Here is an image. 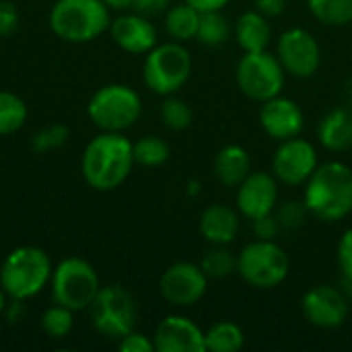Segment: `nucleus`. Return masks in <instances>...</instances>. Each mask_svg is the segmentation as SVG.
<instances>
[{
	"instance_id": "f257e3e1",
	"label": "nucleus",
	"mask_w": 352,
	"mask_h": 352,
	"mask_svg": "<svg viewBox=\"0 0 352 352\" xmlns=\"http://www.w3.org/2000/svg\"><path fill=\"white\" fill-rule=\"evenodd\" d=\"M134 167L132 142L122 132H103L95 136L80 159L85 182L97 192L120 188Z\"/></svg>"
},
{
	"instance_id": "f03ea898",
	"label": "nucleus",
	"mask_w": 352,
	"mask_h": 352,
	"mask_svg": "<svg viewBox=\"0 0 352 352\" xmlns=\"http://www.w3.org/2000/svg\"><path fill=\"white\" fill-rule=\"evenodd\" d=\"M311 217L334 223L352 212V169L340 161L318 165L307 179L303 198Z\"/></svg>"
},
{
	"instance_id": "7ed1b4c3",
	"label": "nucleus",
	"mask_w": 352,
	"mask_h": 352,
	"mask_svg": "<svg viewBox=\"0 0 352 352\" xmlns=\"http://www.w3.org/2000/svg\"><path fill=\"white\" fill-rule=\"evenodd\" d=\"M52 260L35 245H23L12 250L0 266V287L14 299L25 301L39 295L52 280Z\"/></svg>"
},
{
	"instance_id": "20e7f679",
	"label": "nucleus",
	"mask_w": 352,
	"mask_h": 352,
	"mask_svg": "<svg viewBox=\"0 0 352 352\" xmlns=\"http://www.w3.org/2000/svg\"><path fill=\"white\" fill-rule=\"evenodd\" d=\"M109 10L103 0H58L50 12V27L68 43H87L109 29Z\"/></svg>"
},
{
	"instance_id": "39448f33",
	"label": "nucleus",
	"mask_w": 352,
	"mask_h": 352,
	"mask_svg": "<svg viewBox=\"0 0 352 352\" xmlns=\"http://www.w3.org/2000/svg\"><path fill=\"white\" fill-rule=\"evenodd\" d=\"M192 74V56L179 41L155 45L142 66L144 85L157 95L177 93Z\"/></svg>"
},
{
	"instance_id": "423d86ee",
	"label": "nucleus",
	"mask_w": 352,
	"mask_h": 352,
	"mask_svg": "<svg viewBox=\"0 0 352 352\" xmlns=\"http://www.w3.org/2000/svg\"><path fill=\"white\" fill-rule=\"evenodd\" d=\"M89 120L103 132H124L142 113L140 95L128 85H105L93 93L87 105Z\"/></svg>"
},
{
	"instance_id": "0eeeda50",
	"label": "nucleus",
	"mask_w": 352,
	"mask_h": 352,
	"mask_svg": "<svg viewBox=\"0 0 352 352\" xmlns=\"http://www.w3.org/2000/svg\"><path fill=\"white\" fill-rule=\"evenodd\" d=\"M289 270L291 260L287 252L268 239L248 243L237 256V272L254 289L278 287L289 276Z\"/></svg>"
},
{
	"instance_id": "6e6552de",
	"label": "nucleus",
	"mask_w": 352,
	"mask_h": 352,
	"mask_svg": "<svg viewBox=\"0 0 352 352\" xmlns=\"http://www.w3.org/2000/svg\"><path fill=\"white\" fill-rule=\"evenodd\" d=\"M52 297L54 303L72 311L89 309L97 297L101 285L97 270L82 258H66L52 272Z\"/></svg>"
},
{
	"instance_id": "1a4fd4ad",
	"label": "nucleus",
	"mask_w": 352,
	"mask_h": 352,
	"mask_svg": "<svg viewBox=\"0 0 352 352\" xmlns=\"http://www.w3.org/2000/svg\"><path fill=\"white\" fill-rule=\"evenodd\" d=\"M285 68L278 56L264 52H243L241 60L235 68L237 87L252 101L264 103L276 95H280L285 87Z\"/></svg>"
},
{
	"instance_id": "9d476101",
	"label": "nucleus",
	"mask_w": 352,
	"mask_h": 352,
	"mask_svg": "<svg viewBox=\"0 0 352 352\" xmlns=\"http://www.w3.org/2000/svg\"><path fill=\"white\" fill-rule=\"evenodd\" d=\"M95 330L111 340H120L136 326V303L132 295L120 287H101L93 303L89 305Z\"/></svg>"
},
{
	"instance_id": "9b49d317",
	"label": "nucleus",
	"mask_w": 352,
	"mask_h": 352,
	"mask_svg": "<svg viewBox=\"0 0 352 352\" xmlns=\"http://www.w3.org/2000/svg\"><path fill=\"white\" fill-rule=\"evenodd\" d=\"M276 56L291 76L309 78L320 70L322 64V50L318 39L301 27H293L285 31L276 45Z\"/></svg>"
},
{
	"instance_id": "f8f14e48",
	"label": "nucleus",
	"mask_w": 352,
	"mask_h": 352,
	"mask_svg": "<svg viewBox=\"0 0 352 352\" xmlns=\"http://www.w3.org/2000/svg\"><path fill=\"white\" fill-rule=\"evenodd\" d=\"M159 289L169 305L190 307L196 305L206 295L208 276L202 272L200 264L177 262L163 272Z\"/></svg>"
},
{
	"instance_id": "ddd939ff",
	"label": "nucleus",
	"mask_w": 352,
	"mask_h": 352,
	"mask_svg": "<svg viewBox=\"0 0 352 352\" xmlns=\"http://www.w3.org/2000/svg\"><path fill=\"white\" fill-rule=\"evenodd\" d=\"M318 153L316 146L299 136L283 140L272 159L274 177L287 186L307 184L311 173L318 169Z\"/></svg>"
},
{
	"instance_id": "4468645a",
	"label": "nucleus",
	"mask_w": 352,
	"mask_h": 352,
	"mask_svg": "<svg viewBox=\"0 0 352 352\" xmlns=\"http://www.w3.org/2000/svg\"><path fill=\"white\" fill-rule=\"evenodd\" d=\"M301 309L307 322L322 330L340 328L349 318L346 297L330 285L309 289L301 299Z\"/></svg>"
},
{
	"instance_id": "2eb2a0df",
	"label": "nucleus",
	"mask_w": 352,
	"mask_h": 352,
	"mask_svg": "<svg viewBox=\"0 0 352 352\" xmlns=\"http://www.w3.org/2000/svg\"><path fill=\"white\" fill-rule=\"evenodd\" d=\"M278 204L276 177L268 171H252L237 186V210L241 217L254 221L258 217L270 214Z\"/></svg>"
},
{
	"instance_id": "dca6fc26",
	"label": "nucleus",
	"mask_w": 352,
	"mask_h": 352,
	"mask_svg": "<svg viewBox=\"0 0 352 352\" xmlns=\"http://www.w3.org/2000/svg\"><path fill=\"white\" fill-rule=\"evenodd\" d=\"M260 124L262 130L274 140H289L301 134L305 126L303 109L289 97H272L262 103L260 109Z\"/></svg>"
},
{
	"instance_id": "f3484780",
	"label": "nucleus",
	"mask_w": 352,
	"mask_h": 352,
	"mask_svg": "<svg viewBox=\"0 0 352 352\" xmlns=\"http://www.w3.org/2000/svg\"><path fill=\"white\" fill-rule=\"evenodd\" d=\"M155 351L159 352H204V332L184 316H167L155 330Z\"/></svg>"
},
{
	"instance_id": "a211bd4d",
	"label": "nucleus",
	"mask_w": 352,
	"mask_h": 352,
	"mask_svg": "<svg viewBox=\"0 0 352 352\" xmlns=\"http://www.w3.org/2000/svg\"><path fill=\"white\" fill-rule=\"evenodd\" d=\"M113 41L128 54H148L157 45V29L138 12L120 14L109 25Z\"/></svg>"
},
{
	"instance_id": "6ab92c4d",
	"label": "nucleus",
	"mask_w": 352,
	"mask_h": 352,
	"mask_svg": "<svg viewBox=\"0 0 352 352\" xmlns=\"http://www.w3.org/2000/svg\"><path fill=\"white\" fill-rule=\"evenodd\" d=\"M200 233L212 245H227L239 233V214L227 204H210L200 214Z\"/></svg>"
},
{
	"instance_id": "aec40b11",
	"label": "nucleus",
	"mask_w": 352,
	"mask_h": 352,
	"mask_svg": "<svg viewBox=\"0 0 352 352\" xmlns=\"http://www.w3.org/2000/svg\"><path fill=\"white\" fill-rule=\"evenodd\" d=\"M212 171H214V177L223 186L237 188L252 173L250 153L239 144H227L217 153Z\"/></svg>"
},
{
	"instance_id": "412c9836",
	"label": "nucleus",
	"mask_w": 352,
	"mask_h": 352,
	"mask_svg": "<svg viewBox=\"0 0 352 352\" xmlns=\"http://www.w3.org/2000/svg\"><path fill=\"white\" fill-rule=\"evenodd\" d=\"M320 144L332 153H342L352 146V111L336 107L328 111L318 126Z\"/></svg>"
},
{
	"instance_id": "4be33fe9",
	"label": "nucleus",
	"mask_w": 352,
	"mask_h": 352,
	"mask_svg": "<svg viewBox=\"0 0 352 352\" xmlns=\"http://www.w3.org/2000/svg\"><path fill=\"white\" fill-rule=\"evenodd\" d=\"M235 37L243 52H264L272 39V27L268 16L258 10H248L237 19Z\"/></svg>"
},
{
	"instance_id": "5701e85b",
	"label": "nucleus",
	"mask_w": 352,
	"mask_h": 352,
	"mask_svg": "<svg viewBox=\"0 0 352 352\" xmlns=\"http://www.w3.org/2000/svg\"><path fill=\"white\" fill-rule=\"evenodd\" d=\"M200 10L190 6L188 2L169 6L165 12V31L175 41H190L196 39L200 27Z\"/></svg>"
},
{
	"instance_id": "b1692460",
	"label": "nucleus",
	"mask_w": 352,
	"mask_h": 352,
	"mask_svg": "<svg viewBox=\"0 0 352 352\" xmlns=\"http://www.w3.org/2000/svg\"><path fill=\"white\" fill-rule=\"evenodd\" d=\"M204 342L208 352H237L243 349V330L233 322H217L204 332Z\"/></svg>"
},
{
	"instance_id": "393cba45",
	"label": "nucleus",
	"mask_w": 352,
	"mask_h": 352,
	"mask_svg": "<svg viewBox=\"0 0 352 352\" xmlns=\"http://www.w3.org/2000/svg\"><path fill=\"white\" fill-rule=\"evenodd\" d=\"M27 116V105L19 95L10 91H0V136L19 132L25 126Z\"/></svg>"
},
{
	"instance_id": "a878e982",
	"label": "nucleus",
	"mask_w": 352,
	"mask_h": 352,
	"mask_svg": "<svg viewBox=\"0 0 352 352\" xmlns=\"http://www.w3.org/2000/svg\"><path fill=\"white\" fill-rule=\"evenodd\" d=\"M229 35H231V25L221 10H208L200 14V27H198L196 39L202 45H208V47L223 45L227 43Z\"/></svg>"
},
{
	"instance_id": "bb28decb",
	"label": "nucleus",
	"mask_w": 352,
	"mask_h": 352,
	"mask_svg": "<svg viewBox=\"0 0 352 352\" xmlns=\"http://www.w3.org/2000/svg\"><path fill=\"white\" fill-rule=\"evenodd\" d=\"M307 6L324 25L342 27L352 23V0H307Z\"/></svg>"
},
{
	"instance_id": "cd10ccee",
	"label": "nucleus",
	"mask_w": 352,
	"mask_h": 352,
	"mask_svg": "<svg viewBox=\"0 0 352 352\" xmlns=\"http://www.w3.org/2000/svg\"><path fill=\"white\" fill-rule=\"evenodd\" d=\"M200 268L208 278H227L237 270V256L225 245H214L202 256Z\"/></svg>"
},
{
	"instance_id": "c85d7f7f",
	"label": "nucleus",
	"mask_w": 352,
	"mask_h": 352,
	"mask_svg": "<svg viewBox=\"0 0 352 352\" xmlns=\"http://www.w3.org/2000/svg\"><path fill=\"white\" fill-rule=\"evenodd\" d=\"M134 163L142 167H159L169 159V144L159 136H142L132 144Z\"/></svg>"
},
{
	"instance_id": "c756f323",
	"label": "nucleus",
	"mask_w": 352,
	"mask_h": 352,
	"mask_svg": "<svg viewBox=\"0 0 352 352\" xmlns=\"http://www.w3.org/2000/svg\"><path fill=\"white\" fill-rule=\"evenodd\" d=\"M192 118H194V116H192V107H190L184 99L173 97V95H167V99H165L163 105H161V120H163V124H165L169 130L179 132V130L190 128Z\"/></svg>"
},
{
	"instance_id": "7c9ffc66",
	"label": "nucleus",
	"mask_w": 352,
	"mask_h": 352,
	"mask_svg": "<svg viewBox=\"0 0 352 352\" xmlns=\"http://www.w3.org/2000/svg\"><path fill=\"white\" fill-rule=\"evenodd\" d=\"M72 309L54 303L50 309H45V314L41 316V330L50 336V338H64L70 334L72 330Z\"/></svg>"
},
{
	"instance_id": "2f4dec72",
	"label": "nucleus",
	"mask_w": 352,
	"mask_h": 352,
	"mask_svg": "<svg viewBox=\"0 0 352 352\" xmlns=\"http://www.w3.org/2000/svg\"><path fill=\"white\" fill-rule=\"evenodd\" d=\"M274 217L283 231H295V229H301L307 223V217L311 214L303 200H287L276 208Z\"/></svg>"
},
{
	"instance_id": "473e14b6",
	"label": "nucleus",
	"mask_w": 352,
	"mask_h": 352,
	"mask_svg": "<svg viewBox=\"0 0 352 352\" xmlns=\"http://www.w3.org/2000/svg\"><path fill=\"white\" fill-rule=\"evenodd\" d=\"M66 140H68V128L64 124H50L33 136L31 146L35 153H50L66 144Z\"/></svg>"
},
{
	"instance_id": "72a5a7b5",
	"label": "nucleus",
	"mask_w": 352,
	"mask_h": 352,
	"mask_svg": "<svg viewBox=\"0 0 352 352\" xmlns=\"http://www.w3.org/2000/svg\"><path fill=\"white\" fill-rule=\"evenodd\" d=\"M252 229H254V235L258 239H268V241H274V237H278V233L283 231L274 212L270 214H264V217H258L252 221Z\"/></svg>"
},
{
	"instance_id": "f704fd0d",
	"label": "nucleus",
	"mask_w": 352,
	"mask_h": 352,
	"mask_svg": "<svg viewBox=\"0 0 352 352\" xmlns=\"http://www.w3.org/2000/svg\"><path fill=\"white\" fill-rule=\"evenodd\" d=\"M338 264L346 283L352 285V227L342 233L338 241Z\"/></svg>"
},
{
	"instance_id": "c9c22d12",
	"label": "nucleus",
	"mask_w": 352,
	"mask_h": 352,
	"mask_svg": "<svg viewBox=\"0 0 352 352\" xmlns=\"http://www.w3.org/2000/svg\"><path fill=\"white\" fill-rule=\"evenodd\" d=\"M118 349L122 352H153L155 351V342L148 340L144 334L132 330L130 334H126L124 338H120Z\"/></svg>"
},
{
	"instance_id": "e433bc0d",
	"label": "nucleus",
	"mask_w": 352,
	"mask_h": 352,
	"mask_svg": "<svg viewBox=\"0 0 352 352\" xmlns=\"http://www.w3.org/2000/svg\"><path fill=\"white\" fill-rule=\"evenodd\" d=\"M19 25V12L10 2H0V37L10 35Z\"/></svg>"
},
{
	"instance_id": "4c0bfd02",
	"label": "nucleus",
	"mask_w": 352,
	"mask_h": 352,
	"mask_svg": "<svg viewBox=\"0 0 352 352\" xmlns=\"http://www.w3.org/2000/svg\"><path fill=\"white\" fill-rule=\"evenodd\" d=\"M169 2H171V0H136L132 8H134L138 14H142V16H148V19H151V16H157V14L167 12Z\"/></svg>"
},
{
	"instance_id": "58836bf2",
	"label": "nucleus",
	"mask_w": 352,
	"mask_h": 352,
	"mask_svg": "<svg viewBox=\"0 0 352 352\" xmlns=\"http://www.w3.org/2000/svg\"><path fill=\"white\" fill-rule=\"evenodd\" d=\"M254 4H256V10L268 19L280 16L287 8V0H254Z\"/></svg>"
},
{
	"instance_id": "ea45409f",
	"label": "nucleus",
	"mask_w": 352,
	"mask_h": 352,
	"mask_svg": "<svg viewBox=\"0 0 352 352\" xmlns=\"http://www.w3.org/2000/svg\"><path fill=\"white\" fill-rule=\"evenodd\" d=\"M184 2H188L200 12H208V10H221L223 6H227L229 0H184Z\"/></svg>"
},
{
	"instance_id": "a19ab883",
	"label": "nucleus",
	"mask_w": 352,
	"mask_h": 352,
	"mask_svg": "<svg viewBox=\"0 0 352 352\" xmlns=\"http://www.w3.org/2000/svg\"><path fill=\"white\" fill-rule=\"evenodd\" d=\"M111 10H128V8H132L134 6V2L136 0H103Z\"/></svg>"
},
{
	"instance_id": "79ce46f5",
	"label": "nucleus",
	"mask_w": 352,
	"mask_h": 352,
	"mask_svg": "<svg viewBox=\"0 0 352 352\" xmlns=\"http://www.w3.org/2000/svg\"><path fill=\"white\" fill-rule=\"evenodd\" d=\"M6 297H8V295H6V293L2 291V287H0V314H2L4 307H6Z\"/></svg>"
}]
</instances>
